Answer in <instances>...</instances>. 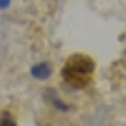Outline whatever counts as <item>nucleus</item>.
<instances>
[{"mask_svg":"<svg viewBox=\"0 0 126 126\" xmlns=\"http://www.w3.org/2000/svg\"><path fill=\"white\" fill-rule=\"evenodd\" d=\"M10 4V0H0V9H6Z\"/></svg>","mask_w":126,"mask_h":126,"instance_id":"nucleus-4","label":"nucleus"},{"mask_svg":"<svg viewBox=\"0 0 126 126\" xmlns=\"http://www.w3.org/2000/svg\"><path fill=\"white\" fill-rule=\"evenodd\" d=\"M0 126H16L15 119L12 117V114L9 111H3L0 116Z\"/></svg>","mask_w":126,"mask_h":126,"instance_id":"nucleus-3","label":"nucleus"},{"mask_svg":"<svg viewBox=\"0 0 126 126\" xmlns=\"http://www.w3.org/2000/svg\"><path fill=\"white\" fill-rule=\"evenodd\" d=\"M31 73L37 79H47L50 76V73H51V69H50V66L47 63H38V64L32 66Z\"/></svg>","mask_w":126,"mask_h":126,"instance_id":"nucleus-2","label":"nucleus"},{"mask_svg":"<svg viewBox=\"0 0 126 126\" xmlns=\"http://www.w3.org/2000/svg\"><path fill=\"white\" fill-rule=\"evenodd\" d=\"M93 72H94V62L88 56L75 54L63 66L62 76L72 88L81 90L91 82Z\"/></svg>","mask_w":126,"mask_h":126,"instance_id":"nucleus-1","label":"nucleus"}]
</instances>
